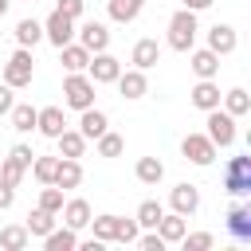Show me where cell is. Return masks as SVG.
<instances>
[{
  "instance_id": "74e56055",
  "label": "cell",
  "mask_w": 251,
  "mask_h": 251,
  "mask_svg": "<svg viewBox=\"0 0 251 251\" xmlns=\"http://www.w3.org/2000/svg\"><path fill=\"white\" fill-rule=\"evenodd\" d=\"M39 208H47V212L59 216V208H63V188H59V184H43V188H39Z\"/></svg>"
},
{
  "instance_id": "2e32d148",
  "label": "cell",
  "mask_w": 251,
  "mask_h": 251,
  "mask_svg": "<svg viewBox=\"0 0 251 251\" xmlns=\"http://www.w3.org/2000/svg\"><path fill=\"white\" fill-rule=\"evenodd\" d=\"M129 63H133L137 71L157 67V63H161V43H157V39H137L133 51H129Z\"/></svg>"
},
{
  "instance_id": "484cf974",
  "label": "cell",
  "mask_w": 251,
  "mask_h": 251,
  "mask_svg": "<svg viewBox=\"0 0 251 251\" xmlns=\"http://www.w3.org/2000/svg\"><path fill=\"white\" fill-rule=\"evenodd\" d=\"M27 243H31V235H27L24 224H8V227H0V247H4V251H24Z\"/></svg>"
},
{
  "instance_id": "f6af8a7d",
  "label": "cell",
  "mask_w": 251,
  "mask_h": 251,
  "mask_svg": "<svg viewBox=\"0 0 251 251\" xmlns=\"http://www.w3.org/2000/svg\"><path fill=\"white\" fill-rule=\"evenodd\" d=\"M208 4H212V0H184V8H188V12H204Z\"/></svg>"
},
{
  "instance_id": "4316f807",
  "label": "cell",
  "mask_w": 251,
  "mask_h": 251,
  "mask_svg": "<svg viewBox=\"0 0 251 251\" xmlns=\"http://www.w3.org/2000/svg\"><path fill=\"white\" fill-rule=\"evenodd\" d=\"M141 8H145V0H110V20L114 24H133L141 16Z\"/></svg>"
},
{
  "instance_id": "3957f363",
  "label": "cell",
  "mask_w": 251,
  "mask_h": 251,
  "mask_svg": "<svg viewBox=\"0 0 251 251\" xmlns=\"http://www.w3.org/2000/svg\"><path fill=\"white\" fill-rule=\"evenodd\" d=\"M63 102H67L71 110L94 106V82H90L86 71H67V78H63Z\"/></svg>"
},
{
  "instance_id": "44dd1931",
  "label": "cell",
  "mask_w": 251,
  "mask_h": 251,
  "mask_svg": "<svg viewBox=\"0 0 251 251\" xmlns=\"http://www.w3.org/2000/svg\"><path fill=\"white\" fill-rule=\"evenodd\" d=\"M184 220H188V216H180V212H165V216L157 220V235H161L165 243H180V235L188 231Z\"/></svg>"
},
{
  "instance_id": "ba28073f",
  "label": "cell",
  "mask_w": 251,
  "mask_h": 251,
  "mask_svg": "<svg viewBox=\"0 0 251 251\" xmlns=\"http://www.w3.org/2000/svg\"><path fill=\"white\" fill-rule=\"evenodd\" d=\"M43 39H47V43H55V47L71 43V39H75V20H71V16H63V12H51V16L43 20Z\"/></svg>"
},
{
  "instance_id": "b9f144b4",
  "label": "cell",
  "mask_w": 251,
  "mask_h": 251,
  "mask_svg": "<svg viewBox=\"0 0 251 251\" xmlns=\"http://www.w3.org/2000/svg\"><path fill=\"white\" fill-rule=\"evenodd\" d=\"M8 157H16L24 169H31V161H35V153H31V145H12V153Z\"/></svg>"
},
{
  "instance_id": "52a82bcc",
  "label": "cell",
  "mask_w": 251,
  "mask_h": 251,
  "mask_svg": "<svg viewBox=\"0 0 251 251\" xmlns=\"http://www.w3.org/2000/svg\"><path fill=\"white\" fill-rule=\"evenodd\" d=\"M86 75H90L94 86H106V82H114V78L122 75V63H118L110 51H94L90 63H86Z\"/></svg>"
},
{
  "instance_id": "1f68e13d",
  "label": "cell",
  "mask_w": 251,
  "mask_h": 251,
  "mask_svg": "<svg viewBox=\"0 0 251 251\" xmlns=\"http://www.w3.org/2000/svg\"><path fill=\"white\" fill-rule=\"evenodd\" d=\"M165 216V208H161V200H141L137 204V227H157V220Z\"/></svg>"
},
{
  "instance_id": "9c48e42d",
  "label": "cell",
  "mask_w": 251,
  "mask_h": 251,
  "mask_svg": "<svg viewBox=\"0 0 251 251\" xmlns=\"http://www.w3.org/2000/svg\"><path fill=\"white\" fill-rule=\"evenodd\" d=\"M75 35H78V43H82L90 55L110 47V27H106V24H98V20H86V24H78V27H75Z\"/></svg>"
},
{
  "instance_id": "f35d334b",
  "label": "cell",
  "mask_w": 251,
  "mask_h": 251,
  "mask_svg": "<svg viewBox=\"0 0 251 251\" xmlns=\"http://www.w3.org/2000/svg\"><path fill=\"white\" fill-rule=\"evenodd\" d=\"M137 235H141V227H137V220H114V239L118 243H137Z\"/></svg>"
},
{
  "instance_id": "9a60e30c",
  "label": "cell",
  "mask_w": 251,
  "mask_h": 251,
  "mask_svg": "<svg viewBox=\"0 0 251 251\" xmlns=\"http://www.w3.org/2000/svg\"><path fill=\"white\" fill-rule=\"evenodd\" d=\"M235 47H239V35H235L231 24H216V27L208 31V51H216V55H231Z\"/></svg>"
},
{
  "instance_id": "7bdbcfd3",
  "label": "cell",
  "mask_w": 251,
  "mask_h": 251,
  "mask_svg": "<svg viewBox=\"0 0 251 251\" xmlns=\"http://www.w3.org/2000/svg\"><path fill=\"white\" fill-rule=\"evenodd\" d=\"M12 204H16V188H12V184H4V180H0V212H8V208H12Z\"/></svg>"
},
{
  "instance_id": "f1b7e54d",
  "label": "cell",
  "mask_w": 251,
  "mask_h": 251,
  "mask_svg": "<svg viewBox=\"0 0 251 251\" xmlns=\"http://www.w3.org/2000/svg\"><path fill=\"white\" fill-rule=\"evenodd\" d=\"M55 141H59V157H82L86 153V137L78 129H63Z\"/></svg>"
},
{
  "instance_id": "cb8c5ba5",
  "label": "cell",
  "mask_w": 251,
  "mask_h": 251,
  "mask_svg": "<svg viewBox=\"0 0 251 251\" xmlns=\"http://www.w3.org/2000/svg\"><path fill=\"white\" fill-rule=\"evenodd\" d=\"M133 173H137V180L149 184V188H157V184L165 180V165H161V157H141V161L133 165Z\"/></svg>"
},
{
  "instance_id": "ac0fdd59",
  "label": "cell",
  "mask_w": 251,
  "mask_h": 251,
  "mask_svg": "<svg viewBox=\"0 0 251 251\" xmlns=\"http://www.w3.org/2000/svg\"><path fill=\"white\" fill-rule=\"evenodd\" d=\"M82 118H78V133L86 137V141H94L98 133H106L110 129V118L102 114V110H94V106H86V110H78Z\"/></svg>"
},
{
  "instance_id": "83f0119b",
  "label": "cell",
  "mask_w": 251,
  "mask_h": 251,
  "mask_svg": "<svg viewBox=\"0 0 251 251\" xmlns=\"http://www.w3.org/2000/svg\"><path fill=\"white\" fill-rule=\"evenodd\" d=\"M8 118H12V129L16 133H31L35 129V106H27V102H16L8 110Z\"/></svg>"
},
{
  "instance_id": "bcb514c9",
  "label": "cell",
  "mask_w": 251,
  "mask_h": 251,
  "mask_svg": "<svg viewBox=\"0 0 251 251\" xmlns=\"http://www.w3.org/2000/svg\"><path fill=\"white\" fill-rule=\"evenodd\" d=\"M4 12H8V0H0V16H4Z\"/></svg>"
},
{
  "instance_id": "ee69618b",
  "label": "cell",
  "mask_w": 251,
  "mask_h": 251,
  "mask_svg": "<svg viewBox=\"0 0 251 251\" xmlns=\"http://www.w3.org/2000/svg\"><path fill=\"white\" fill-rule=\"evenodd\" d=\"M16 106V94H12V86L8 82H0V114H8Z\"/></svg>"
},
{
  "instance_id": "4fadbf2b",
  "label": "cell",
  "mask_w": 251,
  "mask_h": 251,
  "mask_svg": "<svg viewBox=\"0 0 251 251\" xmlns=\"http://www.w3.org/2000/svg\"><path fill=\"white\" fill-rule=\"evenodd\" d=\"M51 184H59L63 192L78 188V184H82V165H78V157H59V165H55V180H51Z\"/></svg>"
},
{
  "instance_id": "7402d4cb",
  "label": "cell",
  "mask_w": 251,
  "mask_h": 251,
  "mask_svg": "<svg viewBox=\"0 0 251 251\" xmlns=\"http://www.w3.org/2000/svg\"><path fill=\"white\" fill-rule=\"evenodd\" d=\"M43 247H47V251H75V247H78V231L67 227V224H63V227H51V231L43 235Z\"/></svg>"
},
{
  "instance_id": "8992f818",
  "label": "cell",
  "mask_w": 251,
  "mask_h": 251,
  "mask_svg": "<svg viewBox=\"0 0 251 251\" xmlns=\"http://www.w3.org/2000/svg\"><path fill=\"white\" fill-rule=\"evenodd\" d=\"M180 153H184V161H192V165H200V169H208L212 161H216V145H212V137L208 133H188L184 141H180Z\"/></svg>"
},
{
  "instance_id": "60d3db41",
  "label": "cell",
  "mask_w": 251,
  "mask_h": 251,
  "mask_svg": "<svg viewBox=\"0 0 251 251\" xmlns=\"http://www.w3.org/2000/svg\"><path fill=\"white\" fill-rule=\"evenodd\" d=\"M82 8H86V0H59V4H55V12H63V16H71V20H82Z\"/></svg>"
},
{
  "instance_id": "7a4b0ae2",
  "label": "cell",
  "mask_w": 251,
  "mask_h": 251,
  "mask_svg": "<svg viewBox=\"0 0 251 251\" xmlns=\"http://www.w3.org/2000/svg\"><path fill=\"white\" fill-rule=\"evenodd\" d=\"M196 31H200V24H196V12H188V8L173 12V20H169V47H173V51H192V43H196Z\"/></svg>"
},
{
  "instance_id": "e0dca14e",
  "label": "cell",
  "mask_w": 251,
  "mask_h": 251,
  "mask_svg": "<svg viewBox=\"0 0 251 251\" xmlns=\"http://www.w3.org/2000/svg\"><path fill=\"white\" fill-rule=\"evenodd\" d=\"M169 204H173V212H180V216H192L196 208H200V192H196V184H176L173 192H169Z\"/></svg>"
},
{
  "instance_id": "603a6c76",
  "label": "cell",
  "mask_w": 251,
  "mask_h": 251,
  "mask_svg": "<svg viewBox=\"0 0 251 251\" xmlns=\"http://www.w3.org/2000/svg\"><path fill=\"white\" fill-rule=\"evenodd\" d=\"M59 63H63L67 71H86L90 51H86L82 43H75V39H71V43H63V47H59Z\"/></svg>"
},
{
  "instance_id": "836d02e7",
  "label": "cell",
  "mask_w": 251,
  "mask_h": 251,
  "mask_svg": "<svg viewBox=\"0 0 251 251\" xmlns=\"http://www.w3.org/2000/svg\"><path fill=\"white\" fill-rule=\"evenodd\" d=\"M55 165H59V157H39V153H35V161H31V176H35L39 184H51V180H55Z\"/></svg>"
},
{
  "instance_id": "ffe728a7",
  "label": "cell",
  "mask_w": 251,
  "mask_h": 251,
  "mask_svg": "<svg viewBox=\"0 0 251 251\" xmlns=\"http://www.w3.org/2000/svg\"><path fill=\"white\" fill-rule=\"evenodd\" d=\"M188 98H192L196 110H216V106H220V86H216L212 78H200V82L188 90Z\"/></svg>"
},
{
  "instance_id": "d6986e66",
  "label": "cell",
  "mask_w": 251,
  "mask_h": 251,
  "mask_svg": "<svg viewBox=\"0 0 251 251\" xmlns=\"http://www.w3.org/2000/svg\"><path fill=\"white\" fill-rule=\"evenodd\" d=\"M188 67H192V75H196V78H216V75H220V55H216V51H208V47H200V51H192Z\"/></svg>"
},
{
  "instance_id": "8fae6325",
  "label": "cell",
  "mask_w": 251,
  "mask_h": 251,
  "mask_svg": "<svg viewBox=\"0 0 251 251\" xmlns=\"http://www.w3.org/2000/svg\"><path fill=\"white\" fill-rule=\"evenodd\" d=\"M227 231L239 239V243H251V204H231L227 208Z\"/></svg>"
},
{
  "instance_id": "d590c367",
  "label": "cell",
  "mask_w": 251,
  "mask_h": 251,
  "mask_svg": "<svg viewBox=\"0 0 251 251\" xmlns=\"http://www.w3.org/2000/svg\"><path fill=\"white\" fill-rule=\"evenodd\" d=\"M114 220H118V216H110V212H106V216H90V224H86V227H94V239L114 243Z\"/></svg>"
},
{
  "instance_id": "f546056e",
  "label": "cell",
  "mask_w": 251,
  "mask_h": 251,
  "mask_svg": "<svg viewBox=\"0 0 251 251\" xmlns=\"http://www.w3.org/2000/svg\"><path fill=\"white\" fill-rule=\"evenodd\" d=\"M24 227H27V235H39V239H43V235L55 227V212H47V208L35 204V212H27V224H24Z\"/></svg>"
},
{
  "instance_id": "7c38bea8",
  "label": "cell",
  "mask_w": 251,
  "mask_h": 251,
  "mask_svg": "<svg viewBox=\"0 0 251 251\" xmlns=\"http://www.w3.org/2000/svg\"><path fill=\"white\" fill-rule=\"evenodd\" d=\"M35 129L43 133V137H59L63 129H67V118H63V110L59 106H43V110H35Z\"/></svg>"
},
{
  "instance_id": "6da1fadb",
  "label": "cell",
  "mask_w": 251,
  "mask_h": 251,
  "mask_svg": "<svg viewBox=\"0 0 251 251\" xmlns=\"http://www.w3.org/2000/svg\"><path fill=\"white\" fill-rule=\"evenodd\" d=\"M31 75H35L31 47H16V51L8 55V63H4V75H0V82H8L12 90H24V86H31Z\"/></svg>"
},
{
  "instance_id": "5bb4252c",
  "label": "cell",
  "mask_w": 251,
  "mask_h": 251,
  "mask_svg": "<svg viewBox=\"0 0 251 251\" xmlns=\"http://www.w3.org/2000/svg\"><path fill=\"white\" fill-rule=\"evenodd\" d=\"M59 216H63V224L67 227H75V231H82L86 224H90V204L82 200V196H75V200H63V208H59Z\"/></svg>"
},
{
  "instance_id": "8d00e7d4",
  "label": "cell",
  "mask_w": 251,
  "mask_h": 251,
  "mask_svg": "<svg viewBox=\"0 0 251 251\" xmlns=\"http://www.w3.org/2000/svg\"><path fill=\"white\" fill-rule=\"evenodd\" d=\"M212 243H216L212 231H192V235L184 231V235H180V247H184V251H212Z\"/></svg>"
},
{
  "instance_id": "d4e9b609",
  "label": "cell",
  "mask_w": 251,
  "mask_h": 251,
  "mask_svg": "<svg viewBox=\"0 0 251 251\" xmlns=\"http://www.w3.org/2000/svg\"><path fill=\"white\" fill-rule=\"evenodd\" d=\"M220 106H224L231 118H243V114L251 110V94H247L243 86H231L227 94H220Z\"/></svg>"
},
{
  "instance_id": "ab89813d",
  "label": "cell",
  "mask_w": 251,
  "mask_h": 251,
  "mask_svg": "<svg viewBox=\"0 0 251 251\" xmlns=\"http://www.w3.org/2000/svg\"><path fill=\"white\" fill-rule=\"evenodd\" d=\"M137 247H141V251H165L169 243L157 235V227H149V235H137Z\"/></svg>"
},
{
  "instance_id": "30bf717a",
  "label": "cell",
  "mask_w": 251,
  "mask_h": 251,
  "mask_svg": "<svg viewBox=\"0 0 251 251\" xmlns=\"http://www.w3.org/2000/svg\"><path fill=\"white\" fill-rule=\"evenodd\" d=\"M114 86H118V94L122 98H129V102H137V98H145L149 94V78H145V71H122L118 78H114Z\"/></svg>"
},
{
  "instance_id": "e575fe53",
  "label": "cell",
  "mask_w": 251,
  "mask_h": 251,
  "mask_svg": "<svg viewBox=\"0 0 251 251\" xmlns=\"http://www.w3.org/2000/svg\"><path fill=\"white\" fill-rule=\"evenodd\" d=\"M24 176H27V169H24L16 157H4V161H0V180H4V184L20 188V180H24Z\"/></svg>"
},
{
  "instance_id": "d6a6232c",
  "label": "cell",
  "mask_w": 251,
  "mask_h": 251,
  "mask_svg": "<svg viewBox=\"0 0 251 251\" xmlns=\"http://www.w3.org/2000/svg\"><path fill=\"white\" fill-rule=\"evenodd\" d=\"M94 141H98V157H122V149H126V141H122V137H118L114 129L98 133Z\"/></svg>"
},
{
  "instance_id": "4dcf8cb0",
  "label": "cell",
  "mask_w": 251,
  "mask_h": 251,
  "mask_svg": "<svg viewBox=\"0 0 251 251\" xmlns=\"http://www.w3.org/2000/svg\"><path fill=\"white\" fill-rule=\"evenodd\" d=\"M39 39H43V24H39V20L27 16V20L16 24V43H20V47H35Z\"/></svg>"
},
{
  "instance_id": "5b68a950",
  "label": "cell",
  "mask_w": 251,
  "mask_h": 251,
  "mask_svg": "<svg viewBox=\"0 0 251 251\" xmlns=\"http://www.w3.org/2000/svg\"><path fill=\"white\" fill-rule=\"evenodd\" d=\"M208 114V137H212V145L216 149H231L235 145V137H239V129H235V118L224 110V106H216V110H204Z\"/></svg>"
},
{
  "instance_id": "277c9868",
  "label": "cell",
  "mask_w": 251,
  "mask_h": 251,
  "mask_svg": "<svg viewBox=\"0 0 251 251\" xmlns=\"http://www.w3.org/2000/svg\"><path fill=\"white\" fill-rule=\"evenodd\" d=\"M224 192L235 200L251 196V157H231L224 165Z\"/></svg>"
}]
</instances>
